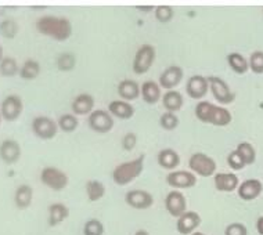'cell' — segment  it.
<instances>
[{"mask_svg": "<svg viewBox=\"0 0 263 235\" xmlns=\"http://www.w3.org/2000/svg\"><path fill=\"white\" fill-rule=\"evenodd\" d=\"M36 29L42 35L59 42H65L72 35V24L65 17L45 15L36 21Z\"/></svg>", "mask_w": 263, "mask_h": 235, "instance_id": "cell-1", "label": "cell"}, {"mask_svg": "<svg viewBox=\"0 0 263 235\" xmlns=\"http://www.w3.org/2000/svg\"><path fill=\"white\" fill-rule=\"evenodd\" d=\"M144 159L145 155H140L133 161L123 162L114 169L112 180L117 186H127L132 181H135L137 177L140 176L143 169H144Z\"/></svg>", "mask_w": 263, "mask_h": 235, "instance_id": "cell-2", "label": "cell"}, {"mask_svg": "<svg viewBox=\"0 0 263 235\" xmlns=\"http://www.w3.org/2000/svg\"><path fill=\"white\" fill-rule=\"evenodd\" d=\"M41 181L50 190L63 191L68 186L69 179L68 174L59 167L46 166L45 169H42Z\"/></svg>", "mask_w": 263, "mask_h": 235, "instance_id": "cell-3", "label": "cell"}, {"mask_svg": "<svg viewBox=\"0 0 263 235\" xmlns=\"http://www.w3.org/2000/svg\"><path fill=\"white\" fill-rule=\"evenodd\" d=\"M155 47L153 45H143L136 51L133 60V72L136 75H144L150 71L155 61Z\"/></svg>", "mask_w": 263, "mask_h": 235, "instance_id": "cell-4", "label": "cell"}, {"mask_svg": "<svg viewBox=\"0 0 263 235\" xmlns=\"http://www.w3.org/2000/svg\"><path fill=\"white\" fill-rule=\"evenodd\" d=\"M208 83L209 90H211V93H212V95L219 104L229 105L236 100L234 91L230 89V86L227 85V82L223 81L222 77L208 76Z\"/></svg>", "mask_w": 263, "mask_h": 235, "instance_id": "cell-5", "label": "cell"}, {"mask_svg": "<svg viewBox=\"0 0 263 235\" xmlns=\"http://www.w3.org/2000/svg\"><path fill=\"white\" fill-rule=\"evenodd\" d=\"M189 166L191 172L201 177H209L216 172V162L215 159L208 156L204 152H195L189 159Z\"/></svg>", "mask_w": 263, "mask_h": 235, "instance_id": "cell-6", "label": "cell"}, {"mask_svg": "<svg viewBox=\"0 0 263 235\" xmlns=\"http://www.w3.org/2000/svg\"><path fill=\"white\" fill-rule=\"evenodd\" d=\"M59 125L49 116H36L32 121V131L42 140H51L59 133Z\"/></svg>", "mask_w": 263, "mask_h": 235, "instance_id": "cell-7", "label": "cell"}, {"mask_svg": "<svg viewBox=\"0 0 263 235\" xmlns=\"http://www.w3.org/2000/svg\"><path fill=\"white\" fill-rule=\"evenodd\" d=\"M89 127L96 133H100V134H105L112 130L114 127V118L112 115L105 111V109H96L89 115Z\"/></svg>", "mask_w": 263, "mask_h": 235, "instance_id": "cell-8", "label": "cell"}, {"mask_svg": "<svg viewBox=\"0 0 263 235\" xmlns=\"http://www.w3.org/2000/svg\"><path fill=\"white\" fill-rule=\"evenodd\" d=\"M24 109V103L21 97L17 94L7 95L3 101H2V105H0V113H2V118L9 121V122H13L15 119H18L20 115L23 113Z\"/></svg>", "mask_w": 263, "mask_h": 235, "instance_id": "cell-9", "label": "cell"}, {"mask_svg": "<svg viewBox=\"0 0 263 235\" xmlns=\"http://www.w3.org/2000/svg\"><path fill=\"white\" fill-rule=\"evenodd\" d=\"M166 183L175 190H187L197 184V176L187 170H175L166 176Z\"/></svg>", "mask_w": 263, "mask_h": 235, "instance_id": "cell-10", "label": "cell"}, {"mask_svg": "<svg viewBox=\"0 0 263 235\" xmlns=\"http://www.w3.org/2000/svg\"><path fill=\"white\" fill-rule=\"evenodd\" d=\"M165 208H166V210H168V213L171 216L176 217V219H179V217L182 216L183 213H186L187 201L182 191H171V192L166 195V198H165Z\"/></svg>", "mask_w": 263, "mask_h": 235, "instance_id": "cell-11", "label": "cell"}, {"mask_svg": "<svg viewBox=\"0 0 263 235\" xmlns=\"http://www.w3.org/2000/svg\"><path fill=\"white\" fill-rule=\"evenodd\" d=\"M208 77L202 76V75H193L191 77H189L186 83V93L189 97L194 100L204 99L205 95L208 94Z\"/></svg>", "mask_w": 263, "mask_h": 235, "instance_id": "cell-12", "label": "cell"}, {"mask_svg": "<svg viewBox=\"0 0 263 235\" xmlns=\"http://www.w3.org/2000/svg\"><path fill=\"white\" fill-rule=\"evenodd\" d=\"M184 76V71L182 67L179 65H172L165 69L161 76H159V86L161 89H166V90H175V87L180 85Z\"/></svg>", "mask_w": 263, "mask_h": 235, "instance_id": "cell-13", "label": "cell"}, {"mask_svg": "<svg viewBox=\"0 0 263 235\" xmlns=\"http://www.w3.org/2000/svg\"><path fill=\"white\" fill-rule=\"evenodd\" d=\"M125 202L133 209H148L154 204V197L145 190L127 191Z\"/></svg>", "mask_w": 263, "mask_h": 235, "instance_id": "cell-14", "label": "cell"}, {"mask_svg": "<svg viewBox=\"0 0 263 235\" xmlns=\"http://www.w3.org/2000/svg\"><path fill=\"white\" fill-rule=\"evenodd\" d=\"M201 216L194 210H187L177 219L176 228L182 235H193L200 227Z\"/></svg>", "mask_w": 263, "mask_h": 235, "instance_id": "cell-15", "label": "cell"}, {"mask_svg": "<svg viewBox=\"0 0 263 235\" xmlns=\"http://www.w3.org/2000/svg\"><path fill=\"white\" fill-rule=\"evenodd\" d=\"M237 191H238V197L242 201H254L262 194L263 184L258 179H250V180L242 181Z\"/></svg>", "mask_w": 263, "mask_h": 235, "instance_id": "cell-16", "label": "cell"}, {"mask_svg": "<svg viewBox=\"0 0 263 235\" xmlns=\"http://www.w3.org/2000/svg\"><path fill=\"white\" fill-rule=\"evenodd\" d=\"M21 158V145L15 140H5L0 144V159L5 163H15Z\"/></svg>", "mask_w": 263, "mask_h": 235, "instance_id": "cell-17", "label": "cell"}, {"mask_svg": "<svg viewBox=\"0 0 263 235\" xmlns=\"http://www.w3.org/2000/svg\"><path fill=\"white\" fill-rule=\"evenodd\" d=\"M95 97L87 93H82V94L77 95L75 100L72 101V108L73 115H90L95 111Z\"/></svg>", "mask_w": 263, "mask_h": 235, "instance_id": "cell-18", "label": "cell"}, {"mask_svg": "<svg viewBox=\"0 0 263 235\" xmlns=\"http://www.w3.org/2000/svg\"><path fill=\"white\" fill-rule=\"evenodd\" d=\"M118 94L121 97V100L130 103V101H135V100L140 97L141 87L133 79H123L122 82H119Z\"/></svg>", "mask_w": 263, "mask_h": 235, "instance_id": "cell-19", "label": "cell"}, {"mask_svg": "<svg viewBox=\"0 0 263 235\" xmlns=\"http://www.w3.org/2000/svg\"><path fill=\"white\" fill-rule=\"evenodd\" d=\"M213 183H215L216 190L222 192H232L240 186L238 177L233 173H218L213 177Z\"/></svg>", "mask_w": 263, "mask_h": 235, "instance_id": "cell-20", "label": "cell"}, {"mask_svg": "<svg viewBox=\"0 0 263 235\" xmlns=\"http://www.w3.org/2000/svg\"><path fill=\"white\" fill-rule=\"evenodd\" d=\"M108 112L112 115V118H118V119L126 121V119H130L135 115V108L127 101L114 100L108 104Z\"/></svg>", "mask_w": 263, "mask_h": 235, "instance_id": "cell-21", "label": "cell"}, {"mask_svg": "<svg viewBox=\"0 0 263 235\" xmlns=\"http://www.w3.org/2000/svg\"><path fill=\"white\" fill-rule=\"evenodd\" d=\"M141 99L144 100V103L151 105L157 104L159 100H162L159 83L154 81H145L141 85Z\"/></svg>", "mask_w": 263, "mask_h": 235, "instance_id": "cell-22", "label": "cell"}, {"mask_svg": "<svg viewBox=\"0 0 263 235\" xmlns=\"http://www.w3.org/2000/svg\"><path fill=\"white\" fill-rule=\"evenodd\" d=\"M159 166L166 169V170H173L180 165V155L177 154L173 148H163L159 151L157 156Z\"/></svg>", "mask_w": 263, "mask_h": 235, "instance_id": "cell-23", "label": "cell"}, {"mask_svg": "<svg viewBox=\"0 0 263 235\" xmlns=\"http://www.w3.org/2000/svg\"><path fill=\"white\" fill-rule=\"evenodd\" d=\"M69 217V209L67 205L55 202L49 206V226L55 227L65 222Z\"/></svg>", "mask_w": 263, "mask_h": 235, "instance_id": "cell-24", "label": "cell"}, {"mask_svg": "<svg viewBox=\"0 0 263 235\" xmlns=\"http://www.w3.org/2000/svg\"><path fill=\"white\" fill-rule=\"evenodd\" d=\"M163 108L166 109V112L176 113L177 111H180L184 104V99H183L182 93H179L177 90H169L166 91L162 97Z\"/></svg>", "mask_w": 263, "mask_h": 235, "instance_id": "cell-25", "label": "cell"}, {"mask_svg": "<svg viewBox=\"0 0 263 235\" xmlns=\"http://www.w3.org/2000/svg\"><path fill=\"white\" fill-rule=\"evenodd\" d=\"M32 199H33V190L31 186L28 184H21V186L15 190L14 194V202L15 206L18 209H27L31 206Z\"/></svg>", "mask_w": 263, "mask_h": 235, "instance_id": "cell-26", "label": "cell"}, {"mask_svg": "<svg viewBox=\"0 0 263 235\" xmlns=\"http://www.w3.org/2000/svg\"><path fill=\"white\" fill-rule=\"evenodd\" d=\"M233 121V116L230 111L223 107H219V105H215V108L212 111V115H211V119H209V125H213V126H227L230 125Z\"/></svg>", "mask_w": 263, "mask_h": 235, "instance_id": "cell-27", "label": "cell"}, {"mask_svg": "<svg viewBox=\"0 0 263 235\" xmlns=\"http://www.w3.org/2000/svg\"><path fill=\"white\" fill-rule=\"evenodd\" d=\"M227 64L233 72H236L237 75H245L250 69V63L240 53H230L227 55Z\"/></svg>", "mask_w": 263, "mask_h": 235, "instance_id": "cell-28", "label": "cell"}, {"mask_svg": "<svg viewBox=\"0 0 263 235\" xmlns=\"http://www.w3.org/2000/svg\"><path fill=\"white\" fill-rule=\"evenodd\" d=\"M41 64L36 60H27L23 64V67L20 68V77H23L25 81H33L41 75Z\"/></svg>", "mask_w": 263, "mask_h": 235, "instance_id": "cell-29", "label": "cell"}, {"mask_svg": "<svg viewBox=\"0 0 263 235\" xmlns=\"http://www.w3.org/2000/svg\"><path fill=\"white\" fill-rule=\"evenodd\" d=\"M86 195L90 202H97L105 195V186L99 180H89L86 183Z\"/></svg>", "mask_w": 263, "mask_h": 235, "instance_id": "cell-30", "label": "cell"}, {"mask_svg": "<svg viewBox=\"0 0 263 235\" xmlns=\"http://www.w3.org/2000/svg\"><path fill=\"white\" fill-rule=\"evenodd\" d=\"M55 64H57V68L63 72H69V71H73L75 67H77V57L72 53H60L57 55V60H55Z\"/></svg>", "mask_w": 263, "mask_h": 235, "instance_id": "cell-31", "label": "cell"}, {"mask_svg": "<svg viewBox=\"0 0 263 235\" xmlns=\"http://www.w3.org/2000/svg\"><path fill=\"white\" fill-rule=\"evenodd\" d=\"M20 73V67L14 57H5L0 61V75L5 77H13Z\"/></svg>", "mask_w": 263, "mask_h": 235, "instance_id": "cell-32", "label": "cell"}, {"mask_svg": "<svg viewBox=\"0 0 263 235\" xmlns=\"http://www.w3.org/2000/svg\"><path fill=\"white\" fill-rule=\"evenodd\" d=\"M57 125H59L60 130H63L64 133H72L79 126V121L73 113H64L59 118Z\"/></svg>", "mask_w": 263, "mask_h": 235, "instance_id": "cell-33", "label": "cell"}, {"mask_svg": "<svg viewBox=\"0 0 263 235\" xmlns=\"http://www.w3.org/2000/svg\"><path fill=\"white\" fill-rule=\"evenodd\" d=\"M20 31L18 23L13 18L3 19L0 23V35L6 39H14Z\"/></svg>", "mask_w": 263, "mask_h": 235, "instance_id": "cell-34", "label": "cell"}, {"mask_svg": "<svg viewBox=\"0 0 263 235\" xmlns=\"http://www.w3.org/2000/svg\"><path fill=\"white\" fill-rule=\"evenodd\" d=\"M215 108V104L209 103V101H200L197 107H195V116L197 119L202 123H209L212 111Z\"/></svg>", "mask_w": 263, "mask_h": 235, "instance_id": "cell-35", "label": "cell"}, {"mask_svg": "<svg viewBox=\"0 0 263 235\" xmlns=\"http://www.w3.org/2000/svg\"><path fill=\"white\" fill-rule=\"evenodd\" d=\"M236 151L240 154V156L244 159L245 165H252L256 161V151L250 143H240L237 145Z\"/></svg>", "mask_w": 263, "mask_h": 235, "instance_id": "cell-36", "label": "cell"}, {"mask_svg": "<svg viewBox=\"0 0 263 235\" xmlns=\"http://www.w3.org/2000/svg\"><path fill=\"white\" fill-rule=\"evenodd\" d=\"M159 125H161L163 130H175L179 126V118H177L176 113L165 112L159 118Z\"/></svg>", "mask_w": 263, "mask_h": 235, "instance_id": "cell-37", "label": "cell"}, {"mask_svg": "<svg viewBox=\"0 0 263 235\" xmlns=\"http://www.w3.org/2000/svg\"><path fill=\"white\" fill-rule=\"evenodd\" d=\"M83 235H104V224L97 219L87 220L83 226Z\"/></svg>", "mask_w": 263, "mask_h": 235, "instance_id": "cell-38", "label": "cell"}, {"mask_svg": "<svg viewBox=\"0 0 263 235\" xmlns=\"http://www.w3.org/2000/svg\"><path fill=\"white\" fill-rule=\"evenodd\" d=\"M154 14H155V18L158 19L159 23L166 24L173 18V15H175V10H173L171 6H158V7H155Z\"/></svg>", "mask_w": 263, "mask_h": 235, "instance_id": "cell-39", "label": "cell"}, {"mask_svg": "<svg viewBox=\"0 0 263 235\" xmlns=\"http://www.w3.org/2000/svg\"><path fill=\"white\" fill-rule=\"evenodd\" d=\"M250 69L256 75L263 73V51H254L250 57Z\"/></svg>", "mask_w": 263, "mask_h": 235, "instance_id": "cell-40", "label": "cell"}, {"mask_svg": "<svg viewBox=\"0 0 263 235\" xmlns=\"http://www.w3.org/2000/svg\"><path fill=\"white\" fill-rule=\"evenodd\" d=\"M227 165L232 167L233 170H242L247 165H245L244 159L241 158L240 154L237 152L236 149L232 151L229 156H227Z\"/></svg>", "mask_w": 263, "mask_h": 235, "instance_id": "cell-41", "label": "cell"}, {"mask_svg": "<svg viewBox=\"0 0 263 235\" xmlns=\"http://www.w3.org/2000/svg\"><path fill=\"white\" fill-rule=\"evenodd\" d=\"M121 144H122V148L125 149V151H132V149H135V147L137 145V134L136 133H133V131H129V133H126V134L122 137Z\"/></svg>", "mask_w": 263, "mask_h": 235, "instance_id": "cell-42", "label": "cell"}, {"mask_svg": "<svg viewBox=\"0 0 263 235\" xmlns=\"http://www.w3.org/2000/svg\"><path fill=\"white\" fill-rule=\"evenodd\" d=\"M224 235H248V230L242 223H232L226 227Z\"/></svg>", "mask_w": 263, "mask_h": 235, "instance_id": "cell-43", "label": "cell"}, {"mask_svg": "<svg viewBox=\"0 0 263 235\" xmlns=\"http://www.w3.org/2000/svg\"><path fill=\"white\" fill-rule=\"evenodd\" d=\"M256 230L260 235H263V216L259 217L258 222H256Z\"/></svg>", "mask_w": 263, "mask_h": 235, "instance_id": "cell-44", "label": "cell"}, {"mask_svg": "<svg viewBox=\"0 0 263 235\" xmlns=\"http://www.w3.org/2000/svg\"><path fill=\"white\" fill-rule=\"evenodd\" d=\"M137 9L140 10V11H153V9H154V7H153V6H144V7L139 6Z\"/></svg>", "mask_w": 263, "mask_h": 235, "instance_id": "cell-45", "label": "cell"}, {"mask_svg": "<svg viewBox=\"0 0 263 235\" xmlns=\"http://www.w3.org/2000/svg\"><path fill=\"white\" fill-rule=\"evenodd\" d=\"M135 235H150V232L147 230H137L136 232H135Z\"/></svg>", "mask_w": 263, "mask_h": 235, "instance_id": "cell-46", "label": "cell"}, {"mask_svg": "<svg viewBox=\"0 0 263 235\" xmlns=\"http://www.w3.org/2000/svg\"><path fill=\"white\" fill-rule=\"evenodd\" d=\"M3 58H5V57H3V47L0 46V61H2Z\"/></svg>", "mask_w": 263, "mask_h": 235, "instance_id": "cell-47", "label": "cell"}, {"mask_svg": "<svg viewBox=\"0 0 263 235\" xmlns=\"http://www.w3.org/2000/svg\"><path fill=\"white\" fill-rule=\"evenodd\" d=\"M193 235H205V234H204V232H200V231H197V232H194Z\"/></svg>", "mask_w": 263, "mask_h": 235, "instance_id": "cell-48", "label": "cell"}, {"mask_svg": "<svg viewBox=\"0 0 263 235\" xmlns=\"http://www.w3.org/2000/svg\"><path fill=\"white\" fill-rule=\"evenodd\" d=\"M2 119H3V118H2V113H0V123H2Z\"/></svg>", "mask_w": 263, "mask_h": 235, "instance_id": "cell-49", "label": "cell"}]
</instances>
